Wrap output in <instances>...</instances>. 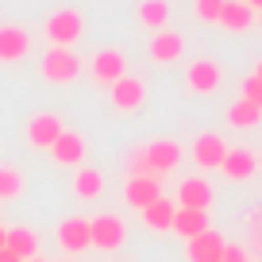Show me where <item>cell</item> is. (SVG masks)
<instances>
[{"instance_id":"obj_25","label":"cell","mask_w":262,"mask_h":262,"mask_svg":"<svg viewBox=\"0 0 262 262\" xmlns=\"http://www.w3.org/2000/svg\"><path fill=\"white\" fill-rule=\"evenodd\" d=\"M24 193V178L12 166H0V201H12V196Z\"/></svg>"},{"instance_id":"obj_29","label":"cell","mask_w":262,"mask_h":262,"mask_svg":"<svg viewBox=\"0 0 262 262\" xmlns=\"http://www.w3.org/2000/svg\"><path fill=\"white\" fill-rule=\"evenodd\" d=\"M0 262H24V258H19V254H12L8 247H0Z\"/></svg>"},{"instance_id":"obj_14","label":"cell","mask_w":262,"mask_h":262,"mask_svg":"<svg viewBox=\"0 0 262 262\" xmlns=\"http://www.w3.org/2000/svg\"><path fill=\"white\" fill-rule=\"evenodd\" d=\"M158 196H162L158 178H127V185H123V201H127L135 212H143L147 205H155Z\"/></svg>"},{"instance_id":"obj_21","label":"cell","mask_w":262,"mask_h":262,"mask_svg":"<svg viewBox=\"0 0 262 262\" xmlns=\"http://www.w3.org/2000/svg\"><path fill=\"white\" fill-rule=\"evenodd\" d=\"M100 193H104V173L93 170V166H81V170L74 173V196H81V201H97Z\"/></svg>"},{"instance_id":"obj_31","label":"cell","mask_w":262,"mask_h":262,"mask_svg":"<svg viewBox=\"0 0 262 262\" xmlns=\"http://www.w3.org/2000/svg\"><path fill=\"white\" fill-rule=\"evenodd\" d=\"M254 77H258V81H262V58H258V66H254Z\"/></svg>"},{"instance_id":"obj_35","label":"cell","mask_w":262,"mask_h":262,"mask_svg":"<svg viewBox=\"0 0 262 262\" xmlns=\"http://www.w3.org/2000/svg\"><path fill=\"white\" fill-rule=\"evenodd\" d=\"M62 262H74V258H62Z\"/></svg>"},{"instance_id":"obj_4","label":"cell","mask_w":262,"mask_h":262,"mask_svg":"<svg viewBox=\"0 0 262 262\" xmlns=\"http://www.w3.org/2000/svg\"><path fill=\"white\" fill-rule=\"evenodd\" d=\"M123 239H127V228H123L120 216L104 212V216H93V220H89V247L116 251V247H123Z\"/></svg>"},{"instance_id":"obj_2","label":"cell","mask_w":262,"mask_h":262,"mask_svg":"<svg viewBox=\"0 0 262 262\" xmlns=\"http://www.w3.org/2000/svg\"><path fill=\"white\" fill-rule=\"evenodd\" d=\"M42 35H47L50 47H74V42L85 35L81 12H74V8H58V12H50V16L42 19Z\"/></svg>"},{"instance_id":"obj_16","label":"cell","mask_w":262,"mask_h":262,"mask_svg":"<svg viewBox=\"0 0 262 262\" xmlns=\"http://www.w3.org/2000/svg\"><path fill=\"white\" fill-rule=\"evenodd\" d=\"M224 235L220 231H201L196 239H189V262H220V254H224Z\"/></svg>"},{"instance_id":"obj_19","label":"cell","mask_w":262,"mask_h":262,"mask_svg":"<svg viewBox=\"0 0 262 262\" xmlns=\"http://www.w3.org/2000/svg\"><path fill=\"white\" fill-rule=\"evenodd\" d=\"M216 24L224 27V31H247V27L254 24V12L247 8L243 0H224V8H220V19H216Z\"/></svg>"},{"instance_id":"obj_6","label":"cell","mask_w":262,"mask_h":262,"mask_svg":"<svg viewBox=\"0 0 262 262\" xmlns=\"http://www.w3.org/2000/svg\"><path fill=\"white\" fill-rule=\"evenodd\" d=\"M220 81H224L220 62H212V58H196V62H189V70H185L189 93H201V97H208V93L220 89Z\"/></svg>"},{"instance_id":"obj_30","label":"cell","mask_w":262,"mask_h":262,"mask_svg":"<svg viewBox=\"0 0 262 262\" xmlns=\"http://www.w3.org/2000/svg\"><path fill=\"white\" fill-rule=\"evenodd\" d=\"M243 4H247L251 12H262V0H243Z\"/></svg>"},{"instance_id":"obj_22","label":"cell","mask_w":262,"mask_h":262,"mask_svg":"<svg viewBox=\"0 0 262 262\" xmlns=\"http://www.w3.org/2000/svg\"><path fill=\"white\" fill-rule=\"evenodd\" d=\"M173 212H178V205H173V201H166V196H158L155 205L143 208V224H147L150 231H170Z\"/></svg>"},{"instance_id":"obj_15","label":"cell","mask_w":262,"mask_h":262,"mask_svg":"<svg viewBox=\"0 0 262 262\" xmlns=\"http://www.w3.org/2000/svg\"><path fill=\"white\" fill-rule=\"evenodd\" d=\"M208 205H212V185H208L205 178L181 181V189H178V208H196V212H208Z\"/></svg>"},{"instance_id":"obj_13","label":"cell","mask_w":262,"mask_h":262,"mask_svg":"<svg viewBox=\"0 0 262 262\" xmlns=\"http://www.w3.org/2000/svg\"><path fill=\"white\" fill-rule=\"evenodd\" d=\"M150 58H155L158 66H170L178 62L181 54H185V39H181L178 31H170V27H162V31H155V39H150Z\"/></svg>"},{"instance_id":"obj_10","label":"cell","mask_w":262,"mask_h":262,"mask_svg":"<svg viewBox=\"0 0 262 262\" xmlns=\"http://www.w3.org/2000/svg\"><path fill=\"white\" fill-rule=\"evenodd\" d=\"M220 173L228 181L254 178V173H258V155H251V150H243V147H228V155H224V162H220Z\"/></svg>"},{"instance_id":"obj_33","label":"cell","mask_w":262,"mask_h":262,"mask_svg":"<svg viewBox=\"0 0 262 262\" xmlns=\"http://www.w3.org/2000/svg\"><path fill=\"white\" fill-rule=\"evenodd\" d=\"M27 262H47V258H39V254H35V258H27Z\"/></svg>"},{"instance_id":"obj_23","label":"cell","mask_w":262,"mask_h":262,"mask_svg":"<svg viewBox=\"0 0 262 262\" xmlns=\"http://www.w3.org/2000/svg\"><path fill=\"white\" fill-rule=\"evenodd\" d=\"M4 247H8L12 254H19V258H35V251H39V239H35V231H27V228H16V231H8L4 235Z\"/></svg>"},{"instance_id":"obj_18","label":"cell","mask_w":262,"mask_h":262,"mask_svg":"<svg viewBox=\"0 0 262 262\" xmlns=\"http://www.w3.org/2000/svg\"><path fill=\"white\" fill-rule=\"evenodd\" d=\"M170 231L189 243V239H196L201 231H208V212H196V208H178V212H173Z\"/></svg>"},{"instance_id":"obj_5","label":"cell","mask_w":262,"mask_h":262,"mask_svg":"<svg viewBox=\"0 0 262 262\" xmlns=\"http://www.w3.org/2000/svg\"><path fill=\"white\" fill-rule=\"evenodd\" d=\"M108 97H112V108H116V112H139L143 100H147V85H143V77L123 74L120 81L108 85Z\"/></svg>"},{"instance_id":"obj_27","label":"cell","mask_w":262,"mask_h":262,"mask_svg":"<svg viewBox=\"0 0 262 262\" xmlns=\"http://www.w3.org/2000/svg\"><path fill=\"white\" fill-rule=\"evenodd\" d=\"M239 93H243V100H247V104H254V108H258V112H262V81H258V77H254V74H247V77H243V85H239Z\"/></svg>"},{"instance_id":"obj_9","label":"cell","mask_w":262,"mask_h":262,"mask_svg":"<svg viewBox=\"0 0 262 262\" xmlns=\"http://www.w3.org/2000/svg\"><path fill=\"white\" fill-rule=\"evenodd\" d=\"M27 50H31V35L19 24H0V62H24Z\"/></svg>"},{"instance_id":"obj_1","label":"cell","mask_w":262,"mask_h":262,"mask_svg":"<svg viewBox=\"0 0 262 262\" xmlns=\"http://www.w3.org/2000/svg\"><path fill=\"white\" fill-rule=\"evenodd\" d=\"M178 162H181V147L173 139H150L147 147L127 155L131 178H158L162 181L170 170H178Z\"/></svg>"},{"instance_id":"obj_34","label":"cell","mask_w":262,"mask_h":262,"mask_svg":"<svg viewBox=\"0 0 262 262\" xmlns=\"http://www.w3.org/2000/svg\"><path fill=\"white\" fill-rule=\"evenodd\" d=\"M258 27H262V12H258Z\"/></svg>"},{"instance_id":"obj_24","label":"cell","mask_w":262,"mask_h":262,"mask_svg":"<svg viewBox=\"0 0 262 262\" xmlns=\"http://www.w3.org/2000/svg\"><path fill=\"white\" fill-rule=\"evenodd\" d=\"M228 123H231V127H239V131H251V127H258V123H262V112L239 97L235 104L228 108Z\"/></svg>"},{"instance_id":"obj_36","label":"cell","mask_w":262,"mask_h":262,"mask_svg":"<svg viewBox=\"0 0 262 262\" xmlns=\"http://www.w3.org/2000/svg\"><path fill=\"white\" fill-rule=\"evenodd\" d=\"M258 166H262V158H258Z\"/></svg>"},{"instance_id":"obj_20","label":"cell","mask_w":262,"mask_h":262,"mask_svg":"<svg viewBox=\"0 0 262 262\" xmlns=\"http://www.w3.org/2000/svg\"><path fill=\"white\" fill-rule=\"evenodd\" d=\"M135 19L150 31H162L170 24V0H139V8H135Z\"/></svg>"},{"instance_id":"obj_26","label":"cell","mask_w":262,"mask_h":262,"mask_svg":"<svg viewBox=\"0 0 262 262\" xmlns=\"http://www.w3.org/2000/svg\"><path fill=\"white\" fill-rule=\"evenodd\" d=\"M220 8H224V0H193V12L201 24H216L220 19Z\"/></svg>"},{"instance_id":"obj_11","label":"cell","mask_w":262,"mask_h":262,"mask_svg":"<svg viewBox=\"0 0 262 262\" xmlns=\"http://www.w3.org/2000/svg\"><path fill=\"white\" fill-rule=\"evenodd\" d=\"M224 155H228V143L220 139V135H212V131H205V135H196L193 143V158L201 170H220Z\"/></svg>"},{"instance_id":"obj_7","label":"cell","mask_w":262,"mask_h":262,"mask_svg":"<svg viewBox=\"0 0 262 262\" xmlns=\"http://www.w3.org/2000/svg\"><path fill=\"white\" fill-rule=\"evenodd\" d=\"M62 131L66 127H62V120H58L54 112H39V116H31V123H27V143H31L35 150H50Z\"/></svg>"},{"instance_id":"obj_28","label":"cell","mask_w":262,"mask_h":262,"mask_svg":"<svg viewBox=\"0 0 262 262\" xmlns=\"http://www.w3.org/2000/svg\"><path fill=\"white\" fill-rule=\"evenodd\" d=\"M220 262H251V254L243 251V247H224V254H220Z\"/></svg>"},{"instance_id":"obj_3","label":"cell","mask_w":262,"mask_h":262,"mask_svg":"<svg viewBox=\"0 0 262 262\" xmlns=\"http://www.w3.org/2000/svg\"><path fill=\"white\" fill-rule=\"evenodd\" d=\"M42 77H47L50 85H70L81 77V58L74 54L70 47H50L47 54H42Z\"/></svg>"},{"instance_id":"obj_12","label":"cell","mask_w":262,"mask_h":262,"mask_svg":"<svg viewBox=\"0 0 262 262\" xmlns=\"http://www.w3.org/2000/svg\"><path fill=\"white\" fill-rule=\"evenodd\" d=\"M58 247H62L66 254H77L89 247V220H81V216H66L62 224H58Z\"/></svg>"},{"instance_id":"obj_17","label":"cell","mask_w":262,"mask_h":262,"mask_svg":"<svg viewBox=\"0 0 262 262\" xmlns=\"http://www.w3.org/2000/svg\"><path fill=\"white\" fill-rule=\"evenodd\" d=\"M50 155H54L58 166H81V158H85V139L77 135V131H62V135H58V143L50 147Z\"/></svg>"},{"instance_id":"obj_32","label":"cell","mask_w":262,"mask_h":262,"mask_svg":"<svg viewBox=\"0 0 262 262\" xmlns=\"http://www.w3.org/2000/svg\"><path fill=\"white\" fill-rule=\"evenodd\" d=\"M4 235H8V231H4V228H0V247H4Z\"/></svg>"},{"instance_id":"obj_8","label":"cell","mask_w":262,"mask_h":262,"mask_svg":"<svg viewBox=\"0 0 262 262\" xmlns=\"http://www.w3.org/2000/svg\"><path fill=\"white\" fill-rule=\"evenodd\" d=\"M93 77H97L100 85H112V81H120L123 74H127V58H123V50H116V47H104V50H97V58H93Z\"/></svg>"}]
</instances>
